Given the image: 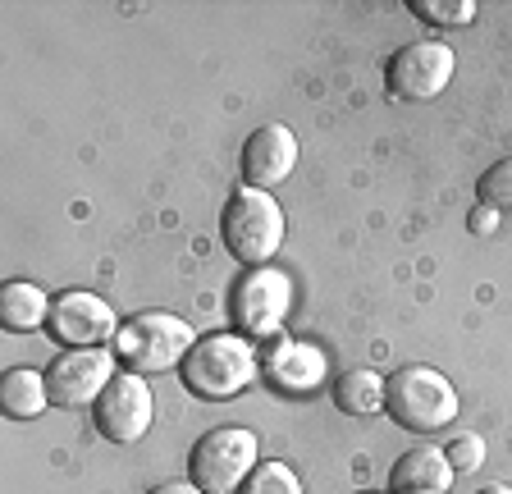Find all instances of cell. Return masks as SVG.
Segmentation results:
<instances>
[{"label":"cell","instance_id":"ba28073f","mask_svg":"<svg viewBox=\"0 0 512 494\" xmlns=\"http://www.w3.org/2000/svg\"><path fill=\"white\" fill-rule=\"evenodd\" d=\"M453 51L444 42H407L403 51L389 55L384 65V87L394 101H435L453 83Z\"/></svg>","mask_w":512,"mask_h":494},{"label":"cell","instance_id":"30bf717a","mask_svg":"<svg viewBox=\"0 0 512 494\" xmlns=\"http://www.w3.org/2000/svg\"><path fill=\"white\" fill-rule=\"evenodd\" d=\"M115 307L106 298H96L87 289H69L51 302V321H46V334H51L60 348H101L119 334Z\"/></svg>","mask_w":512,"mask_h":494},{"label":"cell","instance_id":"603a6c76","mask_svg":"<svg viewBox=\"0 0 512 494\" xmlns=\"http://www.w3.org/2000/svg\"><path fill=\"white\" fill-rule=\"evenodd\" d=\"M476 494H512V485H503V481H494V485H480Z\"/></svg>","mask_w":512,"mask_h":494},{"label":"cell","instance_id":"5b68a950","mask_svg":"<svg viewBox=\"0 0 512 494\" xmlns=\"http://www.w3.org/2000/svg\"><path fill=\"white\" fill-rule=\"evenodd\" d=\"M256 453H261V444H256L252 430H243V426L206 430L202 440L192 444L188 481L202 494H234L256 472V462H261Z\"/></svg>","mask_w":512,"mask_h":494},{"label":"cell","instance_id":"8992f818","mask_svg":"<svg viewBox=\"0 0 512 494\" xmlns=\"http://www.w3.org/2000/svg\"><path fill=\"white\" fill-rule=\"evenodd\" d=\"M288 307H293V280L275 266L247 270L229 289V312H234L238 334H247V339H279Z\"/></svg>","mask_w":512,"mask_h":494},{"label":"cell","instance_id":"277c9868","mask_svg":"<svg viewBox=\"0 0 512 494\" xmlns=\"http://www.w3.org/2000/svg\"><path fill=\"white\" fill-rule=\"evenodd\" d=\"M384 412L403 430L435 435L458 417V389L435 366H403L384 380Z\"/></svg>","mask_w":512,"mask_h":494},{"label":"cell","instance_id":"ac0fdd59","mask_svg":"<svg viewBox=\"0 0 512 494\" xmlns=\"http://www.w3.org/2000/svg\"><path fill=\"white\" fill-rule=\"evenodd\" d=\"M412 14L435 28H462L476 19V5L471 0H412Z\"/></svg>","mask_w":512,"mask_h":494},{"label":"cell","instance_id":"52a82bcc","mask_svg":"<svg viewBox=\"0 0 512 494\" xmlns=\"http://www.w3.org/2000/svg\"><path fill=\"white\" fill-rule=\"evenodd\" d=\"M115 353L110 348H64L51 357L46 366V394H51V408H87L106 394V385L115 380Z\"/></svg>","mask_w":512,"mask_h":494},{"label":"cell","instance_id":"7a4b0ae2","mask_svg":"<svg viewBox=\"0 0 512 494\" xmlns=\"http://www.w3.org/2000/svg\"><path fill=\"white\" fill-rule=\"evenodd\" d=\"M197 334L183 316L174 312H138L119 325V334L110 339V353L124 371L133 376H160V371H174L183 366V357L192 353Z\"/></svg>","mask_w":512,"mask_h":494},{"label":"cell","instance_id":"3957f363","mask_svg":"<svg viewBox=\"0 0 512 494\" xmlns=\"http://www.w3.org/2000/svg\"><path fill=\"white\" fill-rule=\"evenodd\" d=\"M220 238L224 252L234 261H243L247 270L266 266L284 247V206L266 193V188H238L220 211Z\"/></svg>","mask_w":512,"mask_h":494},{"label":"cell","instance_id":"7c38bea8","mask_svg":"<svg viewBox=\"0 0 512 494\" xmlns=\"http://www.w3.org/2000/svg\"><path fill=\"white\" fill-rule=\"evenodd\" d=\"M261 376L284 394H311L325 380V357L311 344H293V339H275L261 353Z\"/></svg>","mask_w":512,"mask_h":494},{"label":"cell","instance_id":"2e32d148","mask_svg":"<svg viewBox=\"0 0 512 494\" xmlns=\"http://www.w3.org/2000/svg\"><path fill=\"white\" fill-rule=\"evenodd\" d=\"M330 398L343 417H375L384 408V376H375L371 366H352L330 385Z\"/></svg>","mask_w":512,"mask_h":494},{"label":"cell","instance_id":"8fae6325","mask_svg":"<svg viewBox=\"0 0 512 494\" xmlns=\"http://www.w3.org/2000/svg\"><path fill=\"white\" fill-rule=\"evenodd\" d=\"M298 165V133L288 124H261L252 138L243 142V179L247 188H275L293 174Z\"/></svg>","mask_w":512,"mask_h":494},{"label":"cell","instance_id":"d6986e66","mask_svg":"<svg viewBox=\"0 0 512 494\" xmlns=\"http://www.w3.org/2000/svg\"><path fill=\"white\" fill-rule=\"evenodd\" d=\"M476 197H480V206L512 211V156H508V161H499V165H490V170L480 174Z\"/></svg>","mask_w":512,"mask_h":494},{"label":"cell","instance_id":"ffe728a7","mask_svg":"<svg viewBox=\"0 0 512 494\" xmlns=\"http://www.w3.org/2000/svg\"><path fill=\"white\" fill-rule=\"evenodd\" d=\"M444 458L453 472H476L480 462H485V444H480V435H458V440H448Z\"/></svg>","mask_w":512,"mask_h":494},{"label":"cell","instance_id":"9a60e30c","mask_svg":"<svg viewBox=\"0 0 512 494\" xmlns=\"http://www.w3.org/2000/svg\"><path fill=\"white\" fill-rule=\"evenodd\" d=\"M51 302L55 298H46L37 284L10 280L5 293H0V321H5V330H14V334L46 330V321H51Z\"/></svg>","mask_w":512,"mask_h":494},{"label":"cell","instance_id":"4fadbf2b","mask_svg":"<svg viewBox=\"0 0 512 494\" xmlns=\"http://www.w3.org/2000/svg\"><path fill=\"white\" fill-rule=\"evenodd\" d=\"M453 476L458 472L448 467L444 449L421 444V449H407L403 458L389 467V494H448Z\"/></svg>","mask_w":512,"mask_h":494},{"label":"cell","instance_id":"5bb4252c","mask_svg":"<svg viewBox=\"0 0 512 494\" xmlns=\"http://www.w3.org/2000/svg\"><path fill=\"white\" fill-rule=\"evenodd\" d=\"M0 408L10 421H32L42 417V408H51V394H46V371H32V366H14L0 380Z\"/></svg>","mask_w":512,"mask_h":494},{"label":"cell","instance_id":"e0dca14e","mask_svg":"<svg viewBox=\"0 0 512 494\" xmlns=\"http://www.w3.org/2000/svg\"><path fill=\"white\" fill-rule=\"evenodd\" d=\"M238 494H302V485L288 462H256V472L247 476Z\"/></svg>","mask_w":512,"mask_h":494},{"label":"cell","instance_id":"6da1fadb","mask_svg":"<svg viewBox=\"0 0 512 494\" xmlns=\"http://www.w3.org/2000/svg\"><path fill=\"white\" fill-rule=\"evenodd\" d=\"M179 376L188 385V394L224 403V398H238L261 376V348L238 330H215L192 344V353L179 366Z\"/></svg>","mask_w":512,"mask_h":494},{"label":"cell","instance_id":"9c48e42d","mask_svg":"<svg viewBox=\"0 0 512 494\" xmlns=\"http://www.w3.org/2000/svg\"><path fill=\"white\" fill-rule=\"evenodd\" d=\"M92 417L110 444H138L151 430V417H156V398H151L147 376L119 371L106 385V394L92 403Z\"/></svg>","mask_w":512,"mask_h":494},{"label":"cell","instance_id":"cb8c5ba5","mask_svg":"<svg viewBox=\"0 0 512 494\" xmlns=\"http://www.w3.org/2000/svg\"><path fill=\"white\" fill-rule=\"evenodd\" d=\"M366 494H371V490H366Z\"/></svg>","mask_w":512,"mask_h":494},{"label":"cell","instance_id":"44dd1931","mask_svg":"<svg viewBox=\"0 0 512 494\" xmlns=\"http://www.w3.org/2000/svg\"><path fill=\"white\" fill-rule=\"evenodd\" d=\"M471 229H476V234H490L494 225H499V211H494V206H476V211H471V220H467Z\"/></svg>","mask_w":512,"mask_h":494},{"label":"cell","instance_id":"7402d4cb","mask_svg":"<svg viewBox=\"0 0 512 494\" xmlns=\"http://www.w3.org/2000/svg\"><path fill=\"white\" fill-rule=\"evenodd\" d=\"M147 494H202L192 481H165V485H151Z\"/></svg>","mask_w":512,"mask_h":494}]
</instances>
